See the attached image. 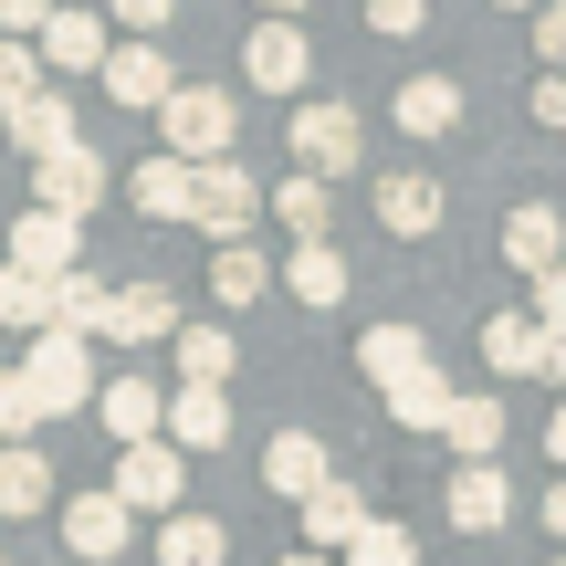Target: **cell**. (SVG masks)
I'll return each instance as SVG.
<instances>
[{
  "mask_svg": "<svg viewBox=\"0 0 566 566\" xmlns=\"http://www.w3.org/2000/svg\"><path fill=\"white\" fill-rule=\"evenodd\" d=\"M95 346L84 336H63V325H42L32 336V357L0 378V441H32L42 420H63V409H95Z\"/></svg>",
  "mask_w": 566,
  "mask_h": 566,
  "instance_id": "cell-1",
  "label": "cell"
},
{
  "mask_svg": "<svg viewBox=\"0 0 566 566\" xmlns=\"http://www.w3.org/2000/svg\"><path fill=\"white\" fill-rule=\"evenodd\" d=\"M158 137H168V158L210 168V158H231V137H242V105H231L221 84H179V95L158 105Z\"/></svg>",
  "mask_w": 566,
  "mask_h": 566,
  "instance_id": "cell-2",
  "label": "cell"
},
{
  "mask_svg": "<svg viewBox=\"0 0 566 566\" xmlns=\"http://www.w3.org/2000/svg\"><path fill=\"white\" fill-rule=\"evenodd\" d=\"M263 210H273V189L252 179L242 158H210L200 189H189V221H200L210 242H252V221H263Z\"/></svg>",
  "mask_w": 566,
  "mask_h": 566,
  "instance_id": "cell-3",
  "label": "cell"
},
{
  "mask_svg": "<svg viewBox=\"0 0 566 566\" xmlns=\"http://www.w3.org/2000/svg\"><path fill=\"white\" fill-rule=\"evenodd\" d=\"M357 147H367L357 105H294V168H304V179H346Z\"/></svg>",
  "mask_w": 566,
  "mask_h": 566,
  "instance_id": "cell-4",
  "label": "cell"
},
{
  "mask_svg": "<svg viewBox=\"0 0 566 566\" xmlns=\"http://www.w3.org/2000/svg\"><path fill=\"white\" fill-rule=\"evenodd\" d=\"M105 189H116V168H105L84 137H74V147H53V158H32V200H42V210H63V221H84Z\"/></svg>",
  "mask_w": 566,
  "mask_h": 566,
  "instance_id": "cell-5",
  "label": "cell"
},
{
  "mask_svg": "<svg viewBox=\"0 0 566 566\" xmlns=\"http://www.w3.org/2000/svg\"><path fill=\"white\" fill-rule=\"evenodd\" d=\"M242 74H252V95H304V74H315V42H304L294 21H252Z\"/></svg>",
  "mask_w": 566,
  "mask_h": 566,
  "instance_id": "cell-6",
  "label": "cell"
},
{
  "mask_svg": "<svg viewBox=\"0 0 566 566\" xmlns=\"http://www.w3.org/2000/svg\"><path fill=\"white\" fill-rule=\"evenodd\" d=\"M11 263L21 273H84V221H63V210H21L11 221Z\"/></svg>",
  "mask_w": 566,
  "mask_h": 566,
  "instance_id": "cell-7",
  "label": "cell"
},
{
  "mask_svg": "<svg viewBox=\"0 0 566 566\" xmlns=\"http://www.w3.org/2000/svg\"><path fill=\"white\" fill-rule=\"evenodd\" d=\"M0 137H11L21 158H53V147H74V95H63V84H32L21 105H0Z\"/></svg>",
  "mask_w": 566,
  "mask_h": 566,
  "instance_id": "cell-8",
  "label": "cell"
},
{
  "mask_svg": "<svg viewBox=\"0 0 566 566\" xmlns=\"http://www.w3.org/2000/svg\"><path fill=\"white\" fill-rule=\"evenodd\" d=\"M63 546H74L84 566H105V556L137 546V514H126L116 493H74V504H63Z\"/></svg>",
  "mask_w": 566,
  "mask_h": 566,
  "instance_id": "cell-9",
  "label": "cell"
},
{
  "mask_svg": "<svg viewBox=\"0 0 566 566\" xmlns=\"http://www.w3.org/2000/svg\"><path fill=\"white\" fill-rule=\"evenodd\" d=\"M116 504L126 514H179V441H137L116 462Z\"/></svg>",
  "mask_w": 566,
  "mask_h": 566,
  "instance_id": "cell-10",
  "label": "cell"
},
{
  "mask_svg": "<svg viewBox=\"0 0 566 566\" xmlns=\"http://www.w3.org/2000/svg\"><path fill=\"white\" fill-rule=\"evenodd\" d=\"M95 420H105V441H116V451H137V441H158V430H168V399L147 378H105L95 388Z\"/></svg>",
  "mask_w": 566,
  "mask_h": 566,
  "instance_id": "cell-11",
  "label": "cell"
},
{
  "mask_svg": "<svg viewBox=\"0 0 566 566\" xmlns=\"http://www.w3.org/2000/svg\"><path fill=\"white\" fill-rule=\"evenodd\" d=\"M263 483L283 493V504H315V493L336 483V462H325V441H315V430H273V451H263Z\"/></svg>",
  "mask_w": 566,
  "mask_h": 566,
  "instance_id": "cell-12",
  "label": "cell"
},
{
  "mask_svg": "<svg viewBox=\"0 0 566 566\" xmlns=\"http://www.w3.org/2000/svg\"><path fill=\"white\" fill-rule=\"evenodd\" d=\"M105 11H53L42 21V74H105Z\"/></svg>",
  "mask_w": 566,
  "mask_h": 566,
  "instance_id": "cell-13",
  "label": "cell"
},
{
  "mask_svg": "<svg viewBox=\"0 0 566 566\" xmlns=\"http://www.w3.org/2000/svg\"><path fill=\"white\" fill-rule=\"evenodd\" d=\"M504 514H514L504 462H462V472H451V525H462V535H504Z\"/></svg>",
  "mask_w": 566,
  "mask_h": 566,
  "instance_id": "cell-14",
  "label": "cell"
},
{
  "mask_svg": "<svg viewBox=\"0 0 566 566\" xmlns=\"http://www.w3.org/2000/svg\"><path fill=\"white\" fill-rule=\"evenodd\" d=\"M105 336H116V346H158V336H179V294H168V283H126V294L105 304Z\"/></svg>",
  "mask_w": 566,
  "mask_h": 566,
  "instance_id": "cell-15",
  "label": "cell"
},
{
  "mask_svg": "<svg viewBox=\"0 0 566 566\" xmlns=\"http://www.w3.org/2000/svg\"><path fill=\"white\" fill-rule=\"evenodd\" d=\"M105 95H116V105H168L179 74H168L158 42H116V53H105Z\"/></svg>",
  "mask_w": 566,
  "mask_h": 566,
  "instance_id": "cell-16",
  "label": "cell"
},
{
  "mask_svg": "<svg viewBox=\"0 0 566 566\" xmlns=\"http://www.w3.org/2000/svg\"><path fill=\"white\" fill-rule=\"evenodd\" d=\"M0 514H11V525L53 514V462H42L32 441H0Z\"/></svg>",
  "mask_w": 566,
  "mask_h": 566,
  "instance_id": "cell-17",
  "label": "cell"
},
{
  "mask_svg": "<svg viewBox=\"0 0 566 566\" xmlns=\"http://www.w3.org/2000/svg\"><path fill=\"white\" fill-rule=\"evenodd\" d=\"M388 116H399L409 137H451V126H462V84L451 74H409L399 95H388Z\"/></svg>",
  "mask_w": 566,
  "mask_h": 566,
  "instance_id": "cell-18",
  "label": "cell"
},
{
  "mask_svg": "<svg viewBox=\"0 0 566 566\" xmlns=\"http://www.w3.org/2000/svg\"><path fill=\"white\" fill-rule=\"evenodd\" d=\"M189 189H200V168H189V158H168V147H158L147 168H126V200H137L147 221H189Z\"/></svg>",
  "mask_w": 566,
  "mask_h": 566,
  "instance_id": "cell-19",
  "label": "cell"
},
{
  "mask_svg": "<svg viewBox=\"0 0 566 566\" xmlns=\"http://www.w3.org/2000/svg\"><path fill=\"white\" fill-rule=\"evenodd\" d=\"M378 221L399 231V242H430V231H441V179H420V168L378 179Z\"/></svg>",
  "mask_w": 566,
  "mask_h": 566,
  "instance_id": "cell-20",
  "label": "cell"
},
{
  "mask_svg": "<svg viewBox=\"0 0 566 566\" xmlns=\"http://www.w3.org/2000/svg\"><path fill=\"white\" fill-rule=\"evenodd\" d=\"M504 263H514V273H556V263H566V221H556L546 200H525V210L504 221Z\"/></svg>",
  "mask_w": 566,
  "mask_h": 566,
  "instance_id": "cell-21",
  "label": "cell"
},
{
  "mask_svg": "<svg viewBox=\"0 0 566 566\" xmlns=\"http://www.w3.org/2000/svg\"><path fill=\"white\" fill-rule=\"evenodd\" d=\"M357 367H367V388H399V378H420L430 367V346H420V325H367V346H357Z\"/></svg>",
  "mask_w": 566,
  "mask_h": 566,
  "instance_id": "cell-22",
  "label": "cell"
},
{
  "mask_svg": "<svg viewBox=\"0 0 566 566\" xmlns=\"http://www.w3.org/2000/svg\"><path fill=\"white\" fill-rule=\"evenodd\" d=\"M441 441L462 451V462H493V451H504V399L462 388V399H451V420H441Z\"/></svg>",
  "mask_w": 566,
  "mask_h": 566,
  "instance_id": "cell-23",
  "label": "cell"
},
{
  "mask_svg": "<svg viewBox=\"0 0 566 566\" xmlns=\"http://www.w3.org/2000/svg\"><path fill=\"white\" fill-rule=\"evenodd\" d=\"M168 441L179 451H221L231 441V399L221 388H179V399H168Z\"/></svg>",
  "mask_w": 566,
  "mask_h": 566,
  "instance_id": "cell-24",
  "label": "cell"
},
{
  "mask_svg": "<svg viewBox=\"0 0 566 566\" xmlns=\"http://www.w3.org/2000/svg\"><path fill=\"white\" fill-rule=\"evenodd\" d=\"M283 283H294V304H346V252L336 242H294V263H283Z\"/></svg>",
  "mask_w": 566,
  "mask_h": 566,
  "instance_id": "cell-25",
  "label": "cell"
},
{
  "mask_svg": "<svg viewBox=\"0 0 566 566\" xmlns=\"http://www.w3.org/2000/svg\"><path fill=\"white\" fill-rule=\"evenodd\" d=\"M483 357H493V378H535V367H546V325H535V315H493L483 325Z\"/></svg>",
  "mask_w": 566,
  "mask_h": 566,
  "instance_id": "cell-26",
  "label": "cell"
},
{
  "mask_svg": "<svg viewBox=\"0 0 566 566\" xmlns=\"http://www.w3.org/2000/svg\"><path fill=\"white\" fill-rule=\"evenodd\" d=\"M357 525H367V493L357 483H325L315 504H304V546H315V556L325 546H357Z\"/></svg>",
  "mask_w": 566,
  "mask_h": 566,
  "instance_id": "cell-27",
  "label": "cell"
},
{
  "mask_svg": "<svg viewBox=\"0 0 566 566\" xmlns=\"http://www.w3.org/2000/svg\"><path fill=\"white\" fill-rule=\"evenodd\" d=\"M168 346H179V388H221L231 367H242V346H231L221 325H179Z\"/></svg>",
  "mask_w": 566,
  "mask_h": 566,
  "instance_id": "cell-28",
  "label": "cell"
},
{
  "mask_svg": "<svg viewBox=\"0 0 566 566\" xmlns=\"http://www.w3.org/2000/svg\"><path fill=\"white\" fill-rule=\"evenodd\" d=\"M221 556H231L221 514H168L158 525V566H221Z\"/></svg>",
  "mask_w": 566,
  "mask_h": 566,
  "instance_id": "cell-29",
  "label": "cell"
},
{
  "mask_svg": "<svg viewBox=\"0 0 566 566\" xmlns=\"http://www.w3.org/2000/svg\"><path fill=\"white\" fill-rule=\"evenodd\" d=\"M451 399H462V388H451L441 367H420V378L388 388V420H399V430H441V420H451Z\"/></svg>",
  "mask_w": 566,
  "mask_h": 566,
  "instance_id": "cell-30",
  "label": "cell"
},
{
  "mask_svg": "<svg viewBox=\"0 0 566 566\" xmlns=\"http://www.w3.org/2000/svg\"><path fill=\"white\" fill-rule=\"evenodd\" d=\"M105 304H116V294H105L95 273H53V325H63V336H105Z\"/></svg>",
  "mask_w": 566,
  "mask_h": 566,
  "instance_id": "cell-31",
  "label": "cell"
},
{
  "mask_svg": "<svg viewBox=\"0 0 566 566\" xmlns=\"http://www.w3.org/2000/svg\"><path fill=\"white\" fill-rule=\"evenodd\" d=\"M263 283H273V263L252 242H221V252H210V294H221V304H263Z\"/></svg>",
  "mask_w": 566,
  "mask_h": 566,
  "instance_id": "cell-32",
  "label": "cell"
},
{
  "mask_svg": "<svg viewBox=\"0 0 566 566\" xmlns=\"http://www.w3.org/2000/svg\"><path fill=\"white\" fill-rule=\"evenodd\" d=\"M0 325H21V336H42L53 325V273H0Z\"/></svg>",
  "mask_w": 566,
  "mask_h": 566,
  "instance_id": "cell-33",
  "label": "cell"
},
{
  "mask_svg": "<svg viewBox=\"0 0 566 566\" xmlns=\"http://www.w3.org/2000/svg\"><path fill=\"white\" fill-rule=\"evenodd\" d=\"M273 210H283V231H294V242H325V179H304V168H294V179L273 189Z\"/></svg>",
  "mask_w": 566,
  "mask_h": 566,
  "instance_id": "cell-34",
  "label": "cell"
},
{
  "mask_svg": "<svg viewBox=\"0 0 566 566\" xmlns=\"http://www.w3.org/2000/svg\"><path fill=\"white\" fill-rule=\"evenodd\" d=\"M346 566H420V546H409V525H378V514H367L357 546H346Z\"/></svg>",
  "mask_w": 566,
  "mask_h": 566,
  "instance_id": "cell-35",
  "label": "cell"
},
{
  "mask_svg": "<svg viewBox=\"0 0 566 566\" xmlns=\"http://www.w3.org/2000/svg\"><path fill=\"white\" fill-rule=\"evenodd\" d=\"M32 84H42V42H11V32H0V105H21Z\"/></svg>",
  "mask_w": 566,
  "mask_h": 566,
  "instance_id": "cell-36",
  "label": "cell"
},
{
  "mask_svg": "<svg viewBox=\"0 0 566 566\" xmlns=\"http://www.w3.org/2000/svg\"><path fill=\"white\" fill-rule=\"evenodd\" d=\"M367 32H388V42L430 32V0H367Z\"/></svg>",
  "mask_w": 566,
  "mask_h": 566,
  "instance_id": "cell-37",
  "label": "cell"
},
{
  "mask_svg": "<svg viewBox=\"0 0 566 566\" xmlns=\"http://www.w3.org/2000/svg\"><path fill=\"white\" fill-rule=\"evenodd\" d=\"M105 21H126L137 42H158L168 21H179V0H105Z\"/></svg>",
  "mask_w": 566,
  "mask_h": 566,
  "instance_id": "cell-38",
  "label": "cell"
},
{
  "mask_svg": "<svg viewBox=\"0 0 566 566\" xmlns=\"http://www.w3.org/2000/svg\"><path fill=\"white\" fill-rule=\"evenodd\" d=\"M63 11V0H0V32H11V42H42V21H53Z\"/></svg>",
  "mask_w": 566,
  "mask_h": 566,
  "instance_id": "cell-39",
  "label": "cell"
},
{
  "mask_svg": "<svg viewBox=\"0 0 566 566\" xmlns=\"http://www.w3.org/2000/svg\"><path fill=\"white\" fill-rule=\"evenodd\" d=\"M535 53H546V74H566V0L535 11Z\"/></svg>",
  "mask_w": 566,
  "mask_h": 566,
  "instance_id": "cell-40",
  "label": "cell"
},
{
  "mask_svg": "<svg viewBox=\"0 0 566 566\" xmlns=\"http://www.w3.org/2000/svg\"><path fill=\"white\" fill-rule=\"evenodd\" d=\"M525 315H535V325H566V263L535 273V304H525Z\"/></svg>",
  "mask_w": 566,
  "mask_h": 566,
  "instance_id": "cell-41",
  "label": "cell"
},
{
  "mask_svg": "<svg viewBox=\"0 0 566 566\" xmlns=\"http://www.w3.org/2000/svg\"><path fill=\"white\" fill-rule=\"evenodd\" d=\"M535 116H546L556 137H566V74H546V84H535Z\"/></svg>",
  "mask_w": 566,
  "mask_h": 566,
  "instance_id": "cell-42",
  "label": "cell"
},
{
  "mask_svg": "<svg viewBox=\"0 0 566 566\" xmlns=\"http://www.w3.org/2000/svg\"><path fill=\"white\" fill-rule=\"evenodd\" d=\"M535 378H556V388H566V325H546V367H535Z\"/></svg>",
  "mask_w": 566,
  "mask_h": 566,
  "instance_id": "cell-43",
  "label": "cell"
},
{
  "mask_svg": "<svg viewBox=\"0 0 566 566\" xmlns=\"http://www.w3.org/2000/svg\"><path fill=\"white\" fill-rule=\"evenodd\" d=\"M546 525H556V535H566V483H556V493H546Z\"/></svg>",
  "mask_w": 566,
  "mask_h": 566,
  "instance_id": "cell-44",
  "label": "cell"
},
{
  "mask_svg": "<svg viewBox=\"0 0 566 566\" xmlns=\"http://www.w3.org/2000/svg\"><path fill=\"white\" fill-rule=\"evenodd\" d=\"M546 451H556V462H566V409H556V420H546Z\"/></svg>",
  "mask_w": 566,
  "mask_h": 566,
  "instance_id": "cell-45",
  "label": "cell"
},
{
  "mask_svg": "<svg viewBox=\"0 0 566 566\" xmlns=\"http://www.w3.org/2000/svg\"><path fill=\"white\" fill-rule=\"evenodd\" d=\"M263 11H273V21H294V11H304V0H263Z\"/></svg>",
  "mask_w": 566,
  "mask_h": 566,
  "instance_id": "cell-46",
  "label": "cell"
},
{
  "mask_svg": "<svg viewBox=\"0 0 566 566\" xmlns=\"http://www.w3.org/2000/svg\"><path fill=\"white\" fill-rule=\"evenodd\" d=\"M493 11H546V0H493Z\"/></svg>",
  "mask_w": 566,
  "mask_h": 566,
  "instance_id": "cell-47",
  "label": "cell"
},
{
  "mask_svg": "<svg viewBox=\"0 0 566 566\" xmlns=\"http://www.w3.org/2000/svg\"><path fill=\"white\" fill-rule=\"evenodd\" d=\"M283 566H325V556H283Z\"/></svg>",
  "mask_w": 566,
  "mask_h": 566,
  "instance_id": "cell-48",
  "label": "cell"
}]
</instances>
